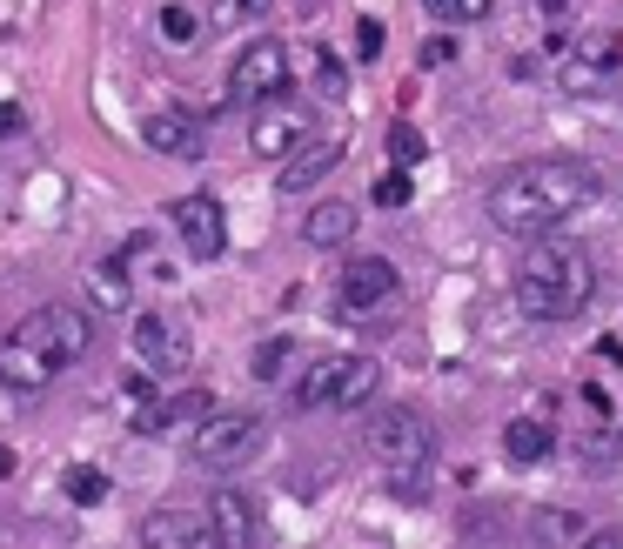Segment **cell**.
Masks as SVG:
<instances>
[{"label":"cell","instance_id":"6da1fadb","mask_svg":"<svg viewBox=\"0 0 623 549\" xmlns=\"http://www.w3.org/2000/svg\"><path fill=\"white\" fill-rule=\"evenodd\" d=\"M597 201V168L590 161H570V154H536V161H516L503 168L490 188V221L503 235H550L570 215H583Z\"/></svg>","mask_w":623,"mask_h":549},{"label":"cell","instance_id":"7a4b0ae2","mask_svg":"<svg viewBox=\"0 0 623 549\" xmlns=\"http://www.w3.org/2000/svg\"><path fill=\"white\" fill-rule=\"evenodd\" d=\"M88 342H94L88 308H74V302L34 308L27 322H14V329L0 335V389L34 396V389H47L54 375L74 369V362L88 355Z\"/></svg>","mask_w":623,"mask_h":549},{"label":"cell","instance_id":"3957f363","mask_svg":"<svg viewBox=\"0 0 623 549\" xmlns=\"http://www.w3.org/2000/svg\"><path fill=\"white\" fill-rule=\"evenodd\" d=\"M597 295V262L583 255L577 242H557V235H536L523 255H516V308L557 329V322H577Z\"/></svg>","mask_w":623,"mask_h":549},{"label":"cell","instance_id":"277c9868","mask_svg":"<svg viewBox=\"0 0 623 549\" xmlns=\"http://www.w3.org/2000/svg\"><path fill=\"white\" fill-rule=\"evenodd\" d=\"M362 449H369L382 469H423V462L436 456V429H429V416L389 402V409H369V416H362Z\"/></svg>","mask_w":623,"mask_h":549},{"label":"cell","instance_id":"5b68a950","mask_svg":"<svg viewBox=\"0 0 623 549\" xmlns=\"http://www.w3.org/2000/svg\"><path fill=\"white\" fill-rule=\"evenodd\" d=\"M376 382L382 369L369 355H322V362H309L295 375V402L302 409H356V402L376 396Z\"/></svg>","mask_w":623,"mask_h":549},{"label":"cell","instance_id":"8992f818","mask_svg":"<svg viewBox=\"0 0 623 549\" xmlns=\"http://www.w3.org/2000/svg\"><path fill=\"white\" fill-rule=\"evenodd\" d=\"M295 81V61L282 41H248L242 54H235V67H228V108H275L282 94H289Z\"/></svg>","mask_w":623,"mask_h":549},{"label":"cell","instance_id":"52a82bcc","mask_svg":"<svg viewBox=\"0 0 623 549\" xmlns=\"http://www.w3.org/2000/svg\"><path fill=\"white\" fill-rule=\"evenodd\" d=\"M262 442H268V422L255 416V409H208V416L195 422V436H188V456H195L201 469H235V462H248Z\"/></svg>","mask_w":623,"mask_h":549},{"label":"cell","instance_id":"ba28073f","mask_svg":"<svg viewBox=\"0 0 623 549\" xmlns=\"http://www.w3.org/2000/svg\"><path fill=\"white\" fill-rule=\"evenodd\" d=\"M168 221H175L181 248H188L195 262H215V255L228 248V221H222V201H215V195H181V201H168Z\"/></svg>","mask_w":623,"mask_h":549},{"label":"cell","instance_id":"9c48e42d","mask_svg":"<svg viewBox=\"0 0 623 549\" xmlns=\"http://www.w3.org/2000/svg\"><path fill=\"white\" fill-rule=\"evenodd\" d=\"M402 295V275L396 262H382V255H356V262L342 268V315H376Z\"/></svg>","mask_w":623,"mask_h":549},{"label":"cell","instance_id":"30bf717a","mask_svg":"<svg viewBox=\"0 0 623 549\" xmlns=\"http://www.w3.org/2000/svg\"><path fill=\"white\" fill-rule=\"evenodd\" d=\"M134 349H141V369L148 375L188 369V335H181V322H168V315H141V322H134Z\"/></svg>","mask_w":623,"mask_h":549},{"label":"cell","instance_id":"8fae6325","mask_svg":"<svg viewBox=\"0 0 623 549\" xmlns=\"http://www.w3.org/2000/svg\"><path fill=\"white\" fill-rule=\"evenodd\" d=\"M208 529H215L222 549H248V543H262V509H255V496H242V489H215Z\"/></svg>","mask_w":623,"mask_h":549},{"label":"cell","instance_id":"7c38bea8","mask_svg":"<svg viewBox=\"0 0 623 549\" xmlns=\"http://www.w3.org/2000/svg\"><path fill=\"white\" fill-rule=\"evenodd\" d=\"M623 61V34L617 27H603V34H583L570 41V67H563V88H597L603 74Z\"/></svg>","mask_w":623,"mask_h":549},{"label":"cell","instance_id":"4fadbf2b","mask_svg":"<svg viewBox=\"0 0 623 549\" xmlns=\"http://www.w3.org/2000/svg\"><path fill=\"white\" fill-rule=\"evenodd\" d=\"M141 141L155 154H168V161H201V121L195 114H181V108H161L141 121Z\"/></svg>","mask_w":623,"mask_h":549},{"label":"cell","instance_id":"5bb4252c","mask_svg":"<svg viewBox=\"0 0 623 549\" xmlns=\"http://www.w3.org/2000/svg\"><path fill=\"white\" fill-rule=\"evenodd\" d=\"M88 308L94 315H128L134 308V262L128 255H108V262L88 268Z\"/></svg>","mask_w":623,"mask_h":549},{"label":"cell","instance_id":"9a60e30c","mask_svg":"<svg viewBox=\"0 0 623 549\" xmlns=\"http://www.w3.org/2000/svg\"><path fill=\"white\" fill-rule=\"evenodd\" d=\"M335 161H342V141H302L295 154H282V195H302V188H315V181L329 175Z\"/></svg>","mask_w":623,"mask_h":549},{"label":"cell","instance_id":"2e32d148","mask_svg":"<svg viewBox=\"0 0 623 549\" xmlns=\"http://www.w3.org/2000/svg\"><path fill=\"white\" fill-rule=\"evenodd\" d=\"M302 141H309V114L302 108H275V114L255 121V141H248V148L268 154V161H282V154H295Z\"/></svg>","mask_w":623,"mask_h":549},{"label":"cell","instance_id":"e0dca14e","mask_svg":"<svg viewBox=\"0 0 623 549\" xmlns=\"http://www.w3.org/2000/svg\"><path fill=\"white\" fill-rule=\"evenodd\" d=\"M503 456L510 462H550L557 456V429H550V416H516L510 429H503Z\"/></svg>","mask_w":623,"mask_h":549},{"label":"cell","instance_id":"ac0fdd59","mask_svg":"<svg viewBox=\"0 0 623 549\" xmlns=\"http://www.w3.org/2000/svg\"><path fill=\"white\" fill-rule=\"evenodd\" d=\"M141 543H155V549H201V543H215V529H208V516H148V523H141Z\"/></svg>","mask_w":623,"mask_h":549},{"label":"cell","instance_id":"d6986e66","mask_svg":"<svg viewBox=\"0 0 623 549\" xmlns=\"http://www.w3.org/2000/svg\"><path fill=\"white\" fill-rule=\"evenodd\" d=\"M302 235H309L315 248H342V242H356V208H349V201H315L309 221H302Z\"/></svg>","mask_w":623,"mask_h":549},{"label":"cell","instance_id":"ffe728a7","mask_svg":"<svg viewBox=\"0 0 623 549\" xmlns=\"http://www.w3.org/2000/svg\"><path fill=\"white\" fill-rule=\"evenodd\" d=\"M201 34H215L201 7H188V0H161V41L168 47H195Z\"/></svg>","mask_w":623,"mask_h":549},{"label":"cell","instance_id":"44dd1931","mask_svg":"<svg viewBox=\"0 0 623 549\" xmlns=\"http://www.w3.org/2000/svg\"><path fill=\"white\" fill-rule=\"evenodd\" d=\"M61 496H67V503H81V509H94L101 496H108V476H101V469H88V462H74V469L61 476Z\"/></svg>","mask_w":623,"mask_h":549},{"label":"cell","instance_id":"7402d4cb","mask_svg":"<svg viewBox=\"0 0 623 549\" xmlns=\"http://www.w3.org/2000/svg\"><path fill=\"white\" fill-rule=\"evenodd\" d=\"M275 0H208V27H255Z\"/></svg>","mask_w":623,"mask_h":549},{"label":"cell","instance_id":"603a6c76","mask_svg":"<svg viewBox=\"0 0 623 549\" xmlns=\"http://www.w3.org/2000/svg\"><path fill=\"white\" fill-rule=\"evenodd\" d=\"M423 7H429L443 27H476V21H490L496 0H423Z\"/></svg>","mask_w":623,"mask_h":549},{"label":"cell","instance_id":"cb8c5ba5","mask_svg":"<svg viewBox=\"0 0 623 549\" xmlns=\"http://www.w3.org/2000/svg\"><path fill=\"white\" fill-rule=\"evenodd\" d=\"M389 154H396L402 168H416V161L429 154V141H423L416 128H409V121H396V128H389Z\"/></svg>","mask_w":623,"mask_h":549},{"label":"cell","instance_id":"d4e9b609","mask_svg":"<svg viewBox=\"0 0 623 549\" xmlns=\"http://www.w3.org/2000/svg\"><path fill=\"white\" fill-rule=\"evenodd\" d=\"M409 195H416V188H409V175H402V161H396V168L376 181V208H402Z\"/></svg>","mask_w":623,"mask_h":549},{"label":"cell","instance_id":"484cf974","mask_svg":"<svg viewBox=\"0 0 623 549\" xmlns=\"http://www.w3.org/2000/svg\"><path fill=\"white\" fill-rule=\"evenodd\" d=\"M315 74H322L315 88L329 94V101H342V94H349V74H342V61H335V54H322V61H315Z\"/></svg>","mask_w":623,"mask_h":549},{"label":"cell","instance_id":"4316f807","mask_svg":"<svg viewBox=\"0 0 623 549\" xmlns=\"http://www.w3.org/2000/svg\"><path fill=\"white\" fill-rule=\"evenodd\" d=\"M27 134V108L21 101H0V141H21Z\"/></svg>","mask_w":623,"mask_h":549},{"label":"cell","instance_id":"83f0119b","mask_svg":"<svg viewBox=\"0 0 623 549\" xmlns=\"http://www.w3.org/2000/svg\"><path fill=\"white\" fill-rule=\"evenodd\" d=\"M536 529H543L550 543H577V536H583V523H577V516H570V523H563V516H543Z\"/></svg>","mask_w":623,"mask_h":549},{"label":"cell","instance_id":"f1b7e54d","mask_svg":"<svg viewBox=\"0 0 623 549\" xmlns=\"http://www.w3.org/2000/svg\"><path fill=\"white\" fill-rule=\"evenodd\" d=\"M362 27V34H356V54H362V61H376V54H382V21H356Z\"/></svg>","mask_w":623,"mask_h":549},{"label":"cell","instance_id":"f546056e","mask_svg":"<svg viewBox=\"0 0 623 549\" xmlns=\"http://www.w3.org/2000/svg\"><path fill=\"white\" fill-rule=\"evenodd\" d=\"M289 362V342H262V355H255V375H275Z\"/></svg>","mask_w":623,"mask_h":549},{"label":"cell","instance_id":"4dcf8cb0","mask_svg":"<svg viewBox=\"0 0 623 549\" xmlns=\"http://www.w3.org/2000/svg\"><path fill=\"white\" fill-rule=\"evenodd\" d=\"M449 54H456V41H449V34H436V41H429V47H423V61H429V67H443V61H449Z\"/></svg>","mask_w":623,"mask_h":549},{"label":"cell","instance_id":"1f68e13d","mask_svg":"<svg viewBox=\"0 0 623 549\" xmlns=\"http://www.w3.org/2000/svg\"><path fill=\"white\" fill-rule=\"evenodd\" d=\"M7 476H14V449L0 442V483H7Z\"/></svg>","mask_w":623,"mask_h":549},{"label":"cell","instance_id":"d6a6232c","mask_svg":"<svg viewBox=\"0 0 623 549\" xmlns=\"http://www.w3.org/2000/svg\"><path fill=\"white\" fill-rule=\"evenodd\" d=\"M543 7H550V14H557V7H570V0H543Z\"/></svg>","mask_w":623,"mask_h":549}]
</instances>
